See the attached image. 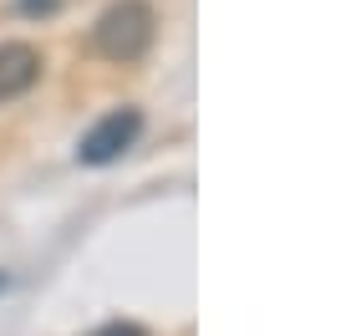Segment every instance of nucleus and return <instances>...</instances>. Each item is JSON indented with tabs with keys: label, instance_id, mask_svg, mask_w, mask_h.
<instances>
[{
	"label": "nucleus",
	"instance_id": "f257e3e1",
	"mask_svg": "<svg viewBox=\"0 0 351 336\" xmlns=\"http://www.w3.org/2000/svg\"><path fill=\"white\" fill-rule=\"evenodd\" d=\"M153 5L148 0H117V5L102 10L97 21V51L107 62H138L143 51L153 46Z\"/></svg>",
	"mask_w": 351,
	"mask_h": 336
},
{
	"label": "nucleus",
	"instance_id": "20e7f679",
	"mask_svg": "<svg viewBox=\"0 0 351 336\" xmlns=\"http://www.w3.org/2000/svg\"><path fill=\"white\" fill-rule=\"evenodd\" d=\"M21 10H26V16H56V10L66 5V0H16Z\"/></svg>",
	"mask_w": 351,
	"mask_h": 336
},
{
	"label": "nucleus",
	"instance_id": "423d86ee",
	"mask_svg": "<svg viewBox=\"0 0 351 336\" xmlns=\"http://www.w3.org/2000/svg\"><path fill=\"white\" fill-rule=\"evenodd\" d=\"M5 285H10V275H5V270H0V291H5Z\"/></svg>",
	"mask_w": 351,
	"mask_h": 336
},
{
	"label": "nucleus",
	"instance_id": "39448f33",
	"mask_svg": "<svg viewBox=\"0 0 351 336\" xmlns=\"http://www.w3.org/2000/svg\"><path fill=\"white\" fill-rule=\"evenodd\" d=\"M97 336H143V326H123V321H117V326H102Z\"/></svg>",
	"mask_w": 351,
	"mask_h": 336
},
{
	"label": "nucleus",
	"instance_id": "f03ea898",
	"mask_svg": "<svg viewBox=\"0 0 351 336\" xmlns=\"http://www.w3.org/2000/svg\"><path fill=\"white\" fill-rule=\"evenodd\" d=\"M138 133H143V112L138 107H112L107 117H97L87 133H82L77 158L87 168H107V163H117L132 143H138Z\"/></svg>",
	"mask_w": 351,
	"mask_h": 336
},
{
	"label": "nucleus",
	"instance_id": "7ed1b4c3",
	"mask_svg": "<svg viewBox=\"0 0 351 336\" xmlns=\"http://www.w3.org/2000/svg\"><path fill=\"white\" fill-rule=\"evenodd\" d=\"M41 77V51L31 41H0V102L26 97Z\"/></svg>",
	"mask_w": 351,
	"mask_h": 336
}]
</instances>
